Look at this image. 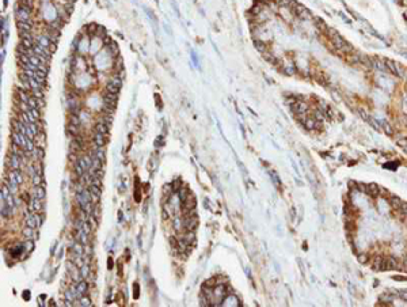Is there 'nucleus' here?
<instances>
[{"label": "nucleus", "mask_w": 407, "mask_h": 307, "mask_svg": "<svg viewBox=\"0 0 407 307\" xmlns=\"http://www.w3.org/2000/svg\"><path fill=\"white\" fill-rule=\"evenodd\" d=\"M11 139H12V143H15L16 146L22 147L23 150L29 151V152H31V151L35 148V144H34V141H33V139L27 137L26 135L20 133V132H18V130H15V129L12 130V133H11Z\"/></svg>", "instance_id": "obj_1"}, {"label": "nucleus", "mask_w": 407, "mask_h": 307, "mask_svg": "<svg viewBox=\"0 0 407 307\" xmlns=\"http://www.w3.org/2000/svg\"><path fill=\"white\" fill-rule=\"evenodd\" d=\"M330 38H331V42L334 44L335 48H338L339 50H342L343 53H352L353 52V46L350 44H347L342 37H341L338 33H335L334 30H330Z\"/></svg>", "instance_id": "obj_2"}, {"label": "nucleus", "mask_w": 407, "mask_h": 307, "mask_svg": "<svg viewBox=\"0 0 407 307\" xmlns=\"http://www.w3.org/2000/svg\"><path fill=\"white\" fill-rule=\"evenodd\" d=\"M23 161L20 159L19 155H16L15 152L10 151L8 154V158H7V166L10 170H22L23 169Z\"/></svg>", "instance_id": "obj_3"}, {"label": "nucleus", "mask_w": 407, "mask_h": 307, "mask_svg": "<svg viewBox=\"0 0 407 307\" xmlns=\"http://www.w3.org/2000/svg\"><path fill=\"white\" fill-rule=\"evenodd\" d=\"M30 12L31 8L23 4H18V8L15 11V16L18 19V22H29L30 20Z\"/></svg>", "instance_id": "obj_4"}, {"label": "nucleus", "mask_w": 407, "mask_h": 307, "mask_svg": "<svg viewBox=\"0 0 407 307\" xmlns=\"http://www.w3.org/2000/svg\"><path fill=\"white\" fill-rule=\"evenodd\" d=\"M122 87V80L118 76H112L109 79V82L106 83V91L107 93H113V94H118Z\"/></svg>", "instance_id": "obj_5"}, {"label": "nucleus", "mask_w": 407, "mask_h": 307, "mask_svg": "<svg viewBox=\"0 0 407 307\" xmlns=\"http://www.w3.org/2000/svg\"><path fill=\"white\" fill-rule=\"evenodd\" d=\"M384 63H385V65H387V68H388V72H389V73H392L394 76H398V77H402V76H403V71L400 69L399 64H396L395 61H392V60H389V59H385V60H384Z\"/></svg>", "instance_id": "obj_6"}, {"label": "nucleus", "mask_w": 407, "mask_h": 307, "mask_svg": "<svg viewBox=\"0 0 407 307\" xmlns=\"http://www.w3.org/2000/svg\"><path fill=\"white\" fill-rule=\"evenodd\" d=\"M24 222H26V226L30 227V228H35L38 227V223H37V218H35V214L31 211H29L26 214V218H24Z\"/></svg>", "instance_id": "obj_7"}, {"label": "nucleus", "mask_w": 407, "mask_h": 307, "mask_svg": "<svg viewBox=\"0 0 407 307\" xmlns=\"http://www.w3.org/2000/svg\"><path fill=\"white\" fill-rule=\"evenodd\" d=\"M240 300L233 295V294H228L227 296L224 298V300L221 302V306H240Z\"/></svg>", "instance_id": "obj_8"}, {"label": "nucleus", "mask_w": 407, "mask_h": 307, "mask_svg": "<svg viewBox=\"0 0 407 307\" xmlns=\"http://www.w3.org/2000/svg\"><path fill=\"white\" fill-rule=\"evenodd\" d=\"M88 190H90V193H91L92 203H99V200H101V194H102V189H101V188H98V186L91 185V183H90Z\"/></svg>", "instance_id": "obj_9"}, {"label": "nucleus", "mask_w": 407, "mask_h": 307, "mask_svg": "<svg viewBox=\"0 0 407 307\" xmlns=\"http://www.w3.org/2000/svg\"><path fill=\"white\" fill-rule=\"evenodd\" d=\"M106 137H107V135L94 132V144H95V147H103L106 144Z\"/></svg>", "instance_id": "obj_10"}, {"label": "nucleus", "mask_w": 407, "mask_h": 307, "mask_svg": "<svg viewBox=\"0 0 407 307\" xmlns=\"http://www.w3.org/2000/svg\"><path fill=\"white\" fill-rule=\"evenodd\" d=\"M379 192H380V188L376 183H369V185H367V189H365V193L369 194L371 197H379Z\"/></svg>", "instance_id": "obj_11"}, {"label": "nucleus", "mask_w": 407, "mask_h": 307, "mask_svg": "<svg viewBox=\"0 0 407 307\" xmlns=\"http://www.w3.org/2000/svg\"><path fill=\"white\" fill-rule=\"evenodd\" d=\"M45 196H46V193H45L44 185H39V186H34V188H33V197L39 198V200H42V201H44Z\"/></svg>", "instance_id": "obj_12"}, {"label": "nucleus", "mask_w": 407, "mask_h": 307, "mask_svg": "<svg viewBox=\"0 0 407 307\" xmlns=\"http://www.w3.org/2000/svg\"><path fill=\"white\" fill-rule=\"evenodd\" d=\"M377 122H379V124H380V128H381V129H384V132L387 133V135H392V133H394V129H392V126L389 125V124H388V122L385 121V120H383V118H379V120H377Z\"/></svg>", "instance_id": "obj_13"}, {"label": "nucleus", "mask_w": 407, "mask_h": 307, "mask_svg": "<svg viewBox=\"0 0 407 307\" xmlns=\"http://www.w3.org/2000/svg\"><path fill=\"white\" fill-rule=\"evenodd\" d=\"M87 289H88V285L86 281H79V283H76V291H77V295H79V298L81 295H84L86 292H87Z\"/></svg>", "instance_id": "obj_14"}, {"label": "nucleus", "mask_w": 407, "mask_h": 307, "mask_svg": "<svg viewBox=\"0 0 407 307\" xmlns=\"http://www.w3.org/2000/svg\"><path fill=\"white\" fill-rule=\"evenodd\" d=\"M384 261H385V258H383V257H381V256H379V257H376V260H375V262H373V269H375V271H384Z\"/></svg>", "instance_id": "obj_15"}, {"label": "nucleus", "mask_w": 407, "mask_h": 307, "mask_svg": "<svg viewBox=\"0 0 407 307\" xmlns=\"http://www.w3.org/2000/svg\"><path fill=\"white\" fill-rule=\"evenodd\" d=\"M109 129H110V126L106 125L105 122H102V121H99L95 125V132H99V133H103V135H109Z\"/></svg>", "instance_id": "obj_16"}, {"label": "nucleus", "mask_w": 407, "mask_h": 307, "mask_svg": "<svg viewBox=\"0 0 407 307\" xmlns=\"http://www.w3.org/2000/svg\"><path fill=\"white\" fill-rule=\"evenodd\" d=\"M31 27H33L31 20H29V22H18L19 31H31Z\"/></svg>", "instance_id": "obj_17"}, {"label": "nucleus", "mask_w": 407, "mask_h": 307, "mask_svg": "<svg viewBox=\"0 0 407 307\" xmlns=\"http://www.w3.org/2000/svg\"><path fill=\"white\" fill-rule=\"evenodd\" d=\"M316 120H312V118H305V120H301L303 122V125H304V128L308 129V130H312L316 126Z\"/></svg>", "instance_id": "obj_18"}, {"label": "nucleus", "mask_w": 407, "mask_h": 307, "mask_svg": "<svg viewBox=\"0 0 407 307\" xmlns=\"http://www.w3.org/2000/svg\"><path fill=\"white\" fill-rule=\"evenodd\" d=\"M402 200L399 197H396V196H392L391 198H389V204H391V207L392 208H395V209H399L400 205H402Z\"/></svg>", "instance_id": "obj_19"}, {"label": "nucleus", "mask_w": 407, "mask_h": 307, "mask_svg": "<svg viewBox=\"0 0 407 307\" xmlns=\"http://www.w3.org/2000/svg\"><path fill=\"white\" fill-rule=\"evenodd\" d=\"M33 185L34 186H39V185H44V178H42V174L39 173H35L33 175Z\"/></svg>", "instance_id": "obj_20"}, {"label": "nucleus", "mask_w": 407, "mask_h": 307, "mask_svg": "<svg viewBox=\"0 0 407 307\" xmlns=\"http://www.w3.org/2000/svg\"><path fill=\"white\" fill-rule=\"evenodd\" d=\"M315 20H316V22H315V26H316V27H318V29H319V30H320V31H328V30H330V29H328V27H327V24H326V23H324V22H323V20H322V19H319V18H316Z\"/></svg>", "instance_id": "obj_21"}, {"label": "nucleus", "mask_w": 407, "mask_h": 307, "mask_svg": "<svg viewBox=\"0 0 407 307\" xmlns=\"http://www.w3.org/2000/svg\"><path fill=\"white\" fill-rule=\"evenodd\" d=\"M23 235L26 236L27 239H33V238H35V230L34 228H30V227H27L23 230Z\"/></svg>", "instance_id": "obj_22"}, {"label": "nucleus", "mask_w": 407, "mask_h": 307, "mask_svg": "<svg viewBox=\"0 0 407 307\" xmlns=\"http://www.w3.org/2000/svg\"><path fill=\"white\" fill-rule=\"evenodd\" d=\"M255 46H257L258 50L262 52V53H265V52H266V49H268V45H266V44L264 42V41L259 40V38H257V40H255Z\"/></svg>", "instance_id": "obj_23"}, {"label": "nucleus", "mask_w": 407, "mask_h": 307, "mask_svg": "<svg viewBox=\"0 0 407 307\" xmlns=\"http://www.w3.org/2000/svg\"><path fill=\"white\" fill-rule=\"evenodd\" d=\"M79 302H80V306H83V307H90V306H92L91 299H90L88 296H86V295H81V296H80V299H79Z\"/></svg>", "instance_id": "obj_24"}, {"label": "nucleus", "mask_w": 407, "mask_h": 307, "mask_svg": "<svg viewBox=\"0 0 407 307\" xmlns=\"http://www.w3.org/2000/svg\"><path fill=\"white\" fill-rule=\"evenodd\" d=\"M6 186L8 188V190H10L12 194L18 193V185H16V183H12L11 181H8V179H7V181H6Z\"/></svg>", "instance_id": "obj_25"}, {"label": "nucleus", "mask_w": 407, "mask_h": 307, "mask_svg": "<svg viewBox=\"0 0 407 307\" xmlns=\"http://www.w3.org/2000/svg\"><path fill=\"white\" fill-rule=\"evenodd\" d=\"M80 272H81V277H83V279H87L88 275H90V267H88V264H84L83 267L80 268Z\"/></svg>", "instance_id": "obj_26"}, {"label": "nucleus", "mask_w": 407, "mask_h": 307, "mask_svg": "<svg viewBox=\"0 0 407 307\" xmlns=\"http://www.w3.org/2000/svg\"><path fill=\"white\" fill-rule=\"evenodd\" d=\"M357 257H358V261H360L361 264H365L368 261V256L367 254H363V253H358V254H357Z\"/></svg>", "instance_id": "obj_27"}, {"label": "nucleus", "mask_w": 407, "mask_h": 307, "mask_svg": "<svg viewBox=\"0 0 407 307\" xmlns=\"http://www.w3.org/2000/svg\"><path fill=\"white\" fill-rule=\"evenodd\" d=\"M380 300H385V302H388V303H389V302L394 300V296H389V295H387V294H385V295H381L380 296Z\"/></svg>", "instance_id": "obj_28"}, {"label": "nucleus", "mask_w": 407, "mask_h": 307, "mask_svg": "<svg viewBox=\"0 0 407 307\" xmlns=\"http://www.w3.org/2000/svg\"><path fill=\"white\" fill-rule=\"evenodd\" d=\"M392 279H394V280H396V281H407V277H404V276H399V275H398V276H392Z\"/></svg>", "instance_id": "obj_29"}, {"label": "nucleus", "mask_w": 407, "mask_h": 307, "mask_svg": "<svg viewBox=\"0 0 407 307\" xmlns=\"http://www.w3.org/2000/svg\"><path fill=\"white\" fill-rule=\"evenodd\" d=\"M396 143H398V144H399L400 147H403V148H404V147L407 146V139H399V140H398Z\"/></svg>", "instance_id": "obj_30"}, {"label": "nucleus", "mask_w": 407, "mask_h": 307, "mask_svg": "<svg viewBox=\"0 0 407 307\" xmlns=\"http://www.w3.org/2000/svg\"><path fill=\"white\" fill-rule=\"evenodd\" d=\"M134 298H138V285L134 284Z\"/></svg>", "instance_id": "obj_31"}, {"label": "nucleus", "mask_w": 407, "mask_h": 307, "mask_svg": "<svg viewBox=\"0 0 407 307\" xmlns=\"http://www.w3.org/2000/svg\"><path fill=\"white\" fill-rule=\"evenodd\" d=\"M403 56H404V57H407V52H404V55H403Z\"/></svg>", "instance_id": "obj_32"}, {"label": "nucleus", "mask_w": 407, "mask_h": 307, "mask_svg": "<svg viewBox=\"0 0 407 307\" xmlns=\"http://www.w3.org/2000/svg\"><path fill=\"white\" fill-rule=\"evenodd\" d=\"M404 151H406V152H407V146H406V147H404Z\"/></svg>", "instance_id": "obj_33"}]
</instances>
